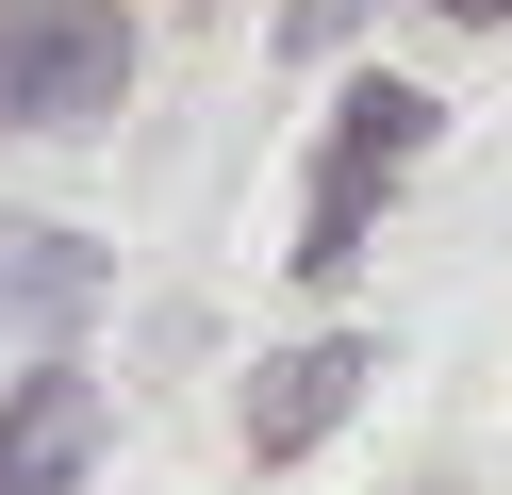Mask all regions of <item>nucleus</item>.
<instances>
[{"label": "nucleus", "mask_w": 512, "mask_h": 495, "mask_svg": "<svg viewBox=\"0 0 512 495\" xmlns=\"http://www.w3.org/2000/svg\"><path fill=\"white\" fill-rule=\"evenodd\" d=\"M116 83H133V33L100 0H17L0 17V132H83V116H116Z\"/></svg>", "instance_id": "nucleus-1"}, {"label": "nucleus", "mask_w": 512, "mask_h": 495, "mask_svg": "<svg viewBox=\"0 0 512 495\" xmlns=\"http://www.w3.org/2000/svg\"><path fill=\"white\" fill-rule=\"evenodd\" d=\"M364 380H380V347H364V330H314V347H281L265 380H248V462H298V446H331Z\"/></svg>", "instance_id": "nucleus-2"}, {"label": "nucleus", "mask_w": 512, "mask_h": 495, "mask_svg": "<svg viewBox=\"0 0 512 495\" xmlns=\"http://www.w3.org/2000/svg\"><path fill=\"white\" fill-rule=\"evenodd\" d=\"M100 462V380L83 363H34V380L0 396V495H67Z\"/></svg>", "instance_id": "nucleus-3"}, {"label": "nucleus", "mask_w": 512, "mask_h": 495, "mask_svg": "<svg viewBox=\"0 0 512 495\" xmlns=\"http://www.w3.org/2000/svg\"><path fill=\"white\" fill-rule=\"evenodd\" d=\"M430 116H446V99H413V83H347V132H331V149H347V165H413Z\"/></svg>", "instance_id": "nucleus-4"}, {"label": "nucleus", "mask_w": 512, "mask_h": 495, "mask_svg": "<svg viewBox=\"0 0 512 495\" xmlns=\"http://www.w3.org/2000/svg\"><path fill=\"white\" fill-rule=\"evenodd\" d=\"M364 17H380V0H281V50H347Z\"/></svg>", "instance_id": "nucleus-5"}, {"label": "nucleus", "mask_w": 512, "mask_h": 495, "mask_svg": "<svg viewBox=\"0 0 512 495\" xmlns=\"http://www.w3.org/2000/svg\"><path fill=\"white\" fill-rule=\"evenodd\" d=\"M446 17H463V33H496V17H512V0H446Z\"/></svg>", "instance_id": "nucleus-6"}]
</instances>
